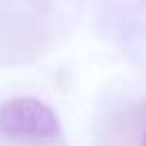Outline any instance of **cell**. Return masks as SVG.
I'll use <instances>...</instances> for the list:
<instances>
[{
  "label": "cell",
  "instance_id": "2",
  "mask_svg": "<svg viewBox=\"0 0 146 146\" xmlns=\"http://www.w3.org/2000/svg\"><path fill=\"white\" fill-rule=\"evenodd\" d=\"M144 133L140 129V118H135L133 114H123L110 125L105 146H142Z\"/></svg>",
  "mask_w": 146,
  "mask_h": 146
},
{
  "label": "cell",
  "instance_id": "3",
  "mask_svg": "<svg viewBox=\"0 0 146 146\" xmlns=\"http://www.w3.org/2000/svg\"><path fill=\"white\" fill-rule=\"evenodd\" d=\"M142 146H146V133H144V140H142Z\"/></svg>",
  "mask_w": 146,
  "mask_h": 146
},
{
  "label": "cell",
  "instance_id": "1",
  "mask_svg": "<svg viewBox=\"0 0 146 146\" xmlns=\"http://www.w3.org/2000/svg\"><path fill=\"white\" fill-rule=\"evenodd\" d=\"M0 131L11 137H32L50 142L60 127L54 110L35 97H17L0 108Z\"/></svg>",
  "mask_w": 146,
  "mask_h": 146
}]
</instances>
